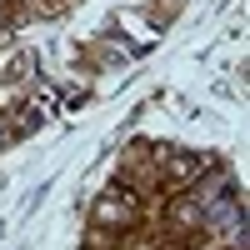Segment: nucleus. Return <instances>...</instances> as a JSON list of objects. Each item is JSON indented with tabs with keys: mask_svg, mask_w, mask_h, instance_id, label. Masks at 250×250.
I'll return each mask as SVG.
<instances>
[{
	"mask_svg": "<svg viewBox=\"0 0 250 250\" xmlns=\"http://www.w3.org/2000/svg\"><path fill=\"white\" fill-rule=\"evenodd\" d=\"M160 155L170 160V170H165L170 180H195V175H200V160H190V155H170V150H160Z\"/></svg>",
	"mask_w": 250,
	"mask_h": 250,
	"instance_id": "1",
	"label": "nucleus"
}]
</instances>
